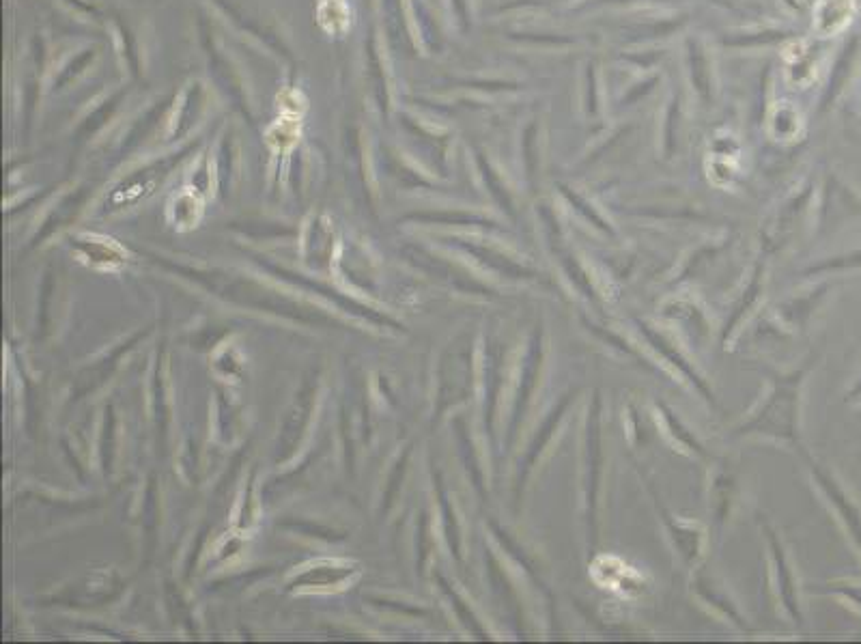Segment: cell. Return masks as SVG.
I'll return each instance as SVG.
<instances>
[{"mask_svg":"<svg viewBox=\"0 0 861 644\" xmlns=\"http://www.w3.org/2000/svg\"><path fill=\"white\" fill-rule=\"evenodd\" d=\"M803 375L806 371L775 377L767 399L737 429L739 436H762L799 444V399Z\"/></svg>","mask_w":861,"mask_h":644,"instance_id":"1","label":"cell"},{"mask_svg":"<svg viewBox=\"0 0 861 644\" xmlns=\"http://www.w3.org/2000/svg\"><path fill=\"white\" fill-rule=\"evenodd\" d=\"M586 466H584V502H586V522H588V539L590 548L597 545V498L599 485L603 474V453H601V399L599 395L592 401L588 410V425H586Z\"/></svg>","mask_w":861,"mask_h":644,"instance_id":"2","label":"cell"},{"mask_svg":"<svg viewBox=\"0 0 861 644\" xmlns=\"http://www.w3.org/2000/svg\"><path fill=\"white\" fill-rule=\"evenodd\" d=\"M767 539L771 545V556H773V567H775V580H778V593L782 597V604L788 610V614L799 623L801 612H799V601H797V586L793 578V569L788 565V558L782 550V543L778 541V535L771 528H767Z\"/></svg>","mask_w":861,"mask_h":644,"instance_id":"3","label":"cell"},{"mask_svg":"<svg viewBox=\"0 0 861 644\" xmlns=\"http://www.w3.org/2000/svg\"><path fill=\"white\" fill-rule=\"evenodd\" d=\"M812 474L816 476L818 485L823 487V492L829 496V500L836 504V509L840 511L844 524L849 526V530L853 532V537H855L857 545L861 548V513H859V509L855 507V504H853L849 498L844 496V492H842V489L836 485V481H834V479H829V476H827L823 470L812 468Z\"/></svg>","mask_w":861,"mask_h":644,"instance_id":"4","label":"cell"},{"mask_svg":"<svg viewBox=\"0 0 861 644\" xmlns=\"http://www.w3.org/2000/svg\"><path fill=\"white\" fill-rule=\"evenodd\" d=\"M541 358H543V330L536 328L532 343L528 349V358H526V369H524V380H521V388L517 395V405H515V420H519V416H524V410L528 405V399L536 388V377H539L541 371Z\"/></svg>","mask_w":861,"mask_h":644,"instance_id":"5","label":"cell"},{"mask_svg":"<svg viewBox=\"0 0 861 644\" xmlns=\"http://www.w3.org/2000/svg\"><path fill=\"white\" fill-rule=\"evenodd\" d=\"M569 403H571V395H567L564 397L560 403H558V408H554L552 412H549V416L545 418V423H543V427H541V431H539V436L534 438V444L530 446V451H528V455H526V464H524V472H521V479H519V485H524L521 481L526 479L528 476V472H530V468L536 464V459H539V455L545 451V444L552 440V433L556 431V427H558V423L562 420V414L567 412V408H569Z\"/></svg>","mask_w":861,"mask_h":644,"instance_id":"6","label":"cell"},{"mask_svg":"<svg viewBox=\"0 0 861 644\" xmlns=\"http://www.w3.org/2000/svg\"><path fill=\"white\" fill-rule=\"evenodd\" d=\"M859 392H861V384L857 386V390H855V395H859Z\"/></svg>","mask_w":861,"mask_h":644,"instance_id":"7","label":"cell"}]
</instances>
